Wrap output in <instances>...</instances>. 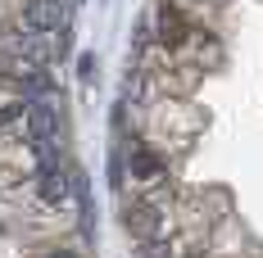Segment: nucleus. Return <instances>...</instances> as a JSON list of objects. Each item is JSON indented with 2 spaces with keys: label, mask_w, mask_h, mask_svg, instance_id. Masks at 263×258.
<instances>
[{
  "label": "nucleus",
  "mask_w": 263,
  "mask_h": 258,
  "mask_svg": "<svg viewBox=\"0 0 263 258\" xmlns=\"http://www.w3.org/2000/svg\"><path fill=\"white\" fill-rule=\"evenodd\" d=\"M23 145L32 150V168L59 158V109H54V100H32L27 104Z\"/></svg>",
  "instance_id": "f257e3e1"
},
{
  "label": "nucleus",
  "mask_w": 263,
  "mask_h": 258,
  "mask_svg": "<svg viewBox=\"0 0 263 258\" xmlns=\"http://www.w3.org/2000/svg\"><path fill=\"white\" fill-rule=\"evenodd\" d=\"M150 41H159V50L177 54V50H186V46L200 41V27L186 23V14L177 9V0H159L155 23H150Z\"/></svg>",
  "instance_id": "f03ea898"
},
{
  "label": "nucleus",
  "mask_w": 263,
  "mask_h": 258,
  "mask_svg": "<svg viewBox=\"0 0 263 258\" xmlns=\"http://www.w3.org/2000/svg\"><path fill=\"white\" fill-rule=\"evenodd\" d=\"M123 222H127V231L136 235V240H145V245H155L159 235L168 231V204L163 200H155V195H145V200H132L127 213H123Z\"/></svg>",
  "instance_id": "7ed1b4c3"
},
{
  "label": "nucleus",
  "mask_w": 263,
  "mask_h": 258,
  "mask_svg": "<svg viewBox=\"0 0 263 258\" xmlns=\"http://www.w3.org/2000/svg\"><path fill=\"white\" fill-rule=\"evenodd\" d=\"M32 190H36V204L41 208H64L68 195H73V177H68V168L59 158H50V163L32 168Z\"/></svg>",
  "instance_id": "20e7f679"
},
{
  "label": "nucleus",
  "mask_w": 263,
  "mask_h": 258,
  "mask_svg": "<svg viewBox=\"0 0 263 258\" xmlns=\"http://www.w3.org/2000/svg\"><path fill=\"white\" fill-rule=\"evenodd\" d=\"M127 177L136 186H159V181H168V158L150 150V145H132L127 150Z\"/></svg>",
  "instance_id": "39448f33"
},
{
  "label": "nucleus",
  "mask_w": 263,
  "mask_h": 258,
  "mask_svg": "<svg viewBox=\"0 0 263 258\" xmlns=\"http://www.w3.org/2000/svg\"><path fill=\"white\" fill-rule=\"evenodd\" d=\"M23 118H27V100H5L0 104V136L14 131V127H23Z\"/></svg>",
  "instance_id": "423d86ee"
},
{
  "label": "nucleus",
  "mask_w": 263,
  "mask_h": 258,
  "mask_svg": "<svg viewBox=\"0 0 263 258\" xmlns=\"http://www.w3.org/2000/svg\"><path fill=\"white\" fill-rule=\"evenodd\" d=\"M91 73H96V54H78V77L91 82Z\"/></svg>",
  "instance_id": "0eeeda50"
},
{
  "label": "nucleus",
  "mask_w": 263,
  "mask_h": 258,
  "mask_svg": "<svg viewBox=\"0 0 263 258\" xmlns=\"http://www.w3.org/2000/svg\"><path fill=\"white\" fill-rule=\"evenodd\" d=\"M41 258H82V254H73V249H46Z\"/></svg>",
  "instance_id": "6e6552de"
},
{
  "label": "nucleus",
  "mask_w": 263,
  "mask_h": 258,
  "mask_svg": "<svg viewBox=\"0 0 263 258\" xmlns=\"http://www.w3.org/2000/svg\"><path fill=\"white\" fill-rule=\"evenodd\" d=\"M195 5H200V0H195Z\"/></svg>",
  "instance_id": "1a4fd4ad"
}]
</instances>
